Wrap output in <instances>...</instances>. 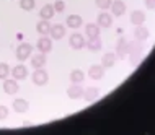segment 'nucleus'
Listing matches in <instances>:
<instances>
[{
	"label": "nucleus",
	"instance_id": "nucleus-1",
	"mask_svg": "<svg viewBox=\"0 0 155 135\" xmlns=\"http://www.w3.org/2000/svg\"><path fill=\"white\" fill-rule=\"evenodd\" d=\"M31 52H33V46L28 44V43H23L16 47V59H18V60H26V59L31 56Z\"/></svg>",
	"mask_w": 155,
	"mask_h": 135
},
{
	"label": "nucleus",
	"instance_id": "nucleus-2",
	"mask_svg": "<svg viewBox=\"0 0 155 135\" xmlns=\"http://www.w3.org/2000/svg\"><path fill=\"white\" fill-rule=\"evenodd\" d=\"M48 80H49V75H48L46 70H43V69H36L35 70V73H33V82H35V85L43 86V85L48 83Z\"/></svg>",
	"mask_w": 155,
	"mask_h": 135
},
{
	"label": "nucleus",
	"instance_id": "nucleus-3",
	"mask_svg": "<svg viewBox=\"0 0 155 135\" xmlns=\"http://www.w3.org/2000/svg\"><path fill=\"white\" fill-rule=\"evenodd\" d=\"M83 88L80 86V83H74V85L69 86V90H67V96H69L70 99H78V98H83Z\"/></svg>",
	"mask_w": 155,
	"mask_h": 135
},
{
	"label": "nucleus",
	"instance_id": "nucleus-4",
	"mask_svg": "<svg viewBox=\"0 0 155 135\" xmlns=\"http://www.w3.org/2000/svg\"><path fill=\"white\" fill-rule=\"evenodd\" d=\"M69 44H70V47H74V49H82L83 46H85V37L82 34H78V33H74L69 39Z\"/></svg>",
	"mask_w": 155,
	"mask_h": 135
},
{
	"label": "nucleus",
	"instance_id": "nucleus-5",
	"mask_svg": "<svg viewBox=\"0 0 155 135\" xmlns=\"http://www.w3.org/2000/svg\"><path fill=\"white\" fill-rule=\"evenodd\" d=\"M88 75L91 80H101L104 75V67L103 65H91L88 69Z\"/></svg>",
	"mask_w": 155,
	"mask_h": 135
},
{
	"label": "nucleus",
	"instance_id": "nucleus-6",
	"mask_svg": "<svg viewBox=\"0 0 155 135\" xmlns=\"http://www.w3.org/2000/svg\"><path fill=\"white\" fill-rule=\"evenodd\" d=\"M38 50H39V52H43V54H46V52H49V50L52 49V41L49 39V37H41L39 41H38Z\"/></svg>",
	"mask_w": 155,
	"mask_h": 135
},
{
	"label": "nucleus",
	"instance_id": "nucleus-7",
	"mask_svg": "<svg viewBox=\"0 0 155 135\" xmlns=\"http://www.w3.org/2000/svg\"><path fill=\"white\" fill-rule=\"evenodd\" d=\"M3 91H5L7 95H15V93H18V83H16V80H5V82H3Z\"/></svg>",
	"mask_w": 155,
	"mask_h": 135
},
{
	"label": "nucleus",
	"instance_id": "nucleus-8",
	"mask_svg": "<svg viewBox=\"0 0 155 135\" xmlns=\"http://www.w3.org/2000/svg\"><path fill=\"white\" fill-rule=\"evenodd\" d=\"M98 95H100V90H98V88L90 86V88H87V90L83 91V99L88 101V103H91V101H95L96 98H98Z\"/></svg>",
	"mask_w": 155,
	"mask_h": 135
},
{
	"label": "nucleus",
	"instance_id": "nucleus-9",
	"mask_svg": "<svg viewBox=\"0 0 155 135\" xmlns=\"http://www.w3.org/2000/svg\"><path fill=\"white\" fill-rule=\"evenodd\" d=\"M113 23V18L110 13H106V11H101V13L98 15V26L101 28H110Z\"/></svg>",
	"mask_w": 155,
	"mask_h": 135
},
{
	"label": "nucleus",
	"instance_id": "nucleus-10",
	"mask_svg": "<svg viewBox=\"0 0 155 135\" xmlns=\"http://www.w3.org/2000/svg\"><path fill=\"white\" fill-rule=\"evenodd\" d=\"M12 73H13V78L15 80H25L28 77V70L25 65H16L13 67V70H12Z\"/></svg>",
	"mask_w": 155,
	"mask_h": 135
},
{
	"label": "nucleus",
	"instance_id": "nucleus-11",
	"mask_svg": "<svg viewBox=\"0 0 155 135\" xmlns=\"http://www.w3.org/2000/svg\"><path fill=\"white\" fill-rule=\"evenodd\" d=\"M144 21H145V15H144V11H140V10H134L132 13H131V23H132V24L139 26V24H144Z\"/></svg>",
	"mask_w": 155,
	"mask_h": 135
},
{
	"label": "nucleus",
	"instance_id": "nucleus-12",
	"mask_svg": "<svg viewBox=\"0 0 155 135\" xmlns=\"http://www.w3.org/2000/svg\"><path fill=\"white\" fill-rule=\"evenodd\" d=\"M49 34L52 36V39H62L65 34V28L62 24H54V26H51V33Z\"/></svg>",
	"mask_w": 155,
	"mask_h": 135
},
{
	"label": "nucleus",
	"instance_id": "nucleus-13",
	"mask_svg": "<svg viewBox=\"0 0 155 135\" xmlns=\"http://www.w3.org/2000/svg\"><path fill=\"white\" fill-rule=\"evenodd\" d=\"M111 10H113V15H116V16L124 15V11H126V3L121 2V0H116V2L111 3Z\"/></svg>",
	"mask_w": 155,
	"mask_h": 135
},
{
	"label": "nucleus",
	"instance_id": "nucleus-14",
	"mask_svg": "<svg viewBox=\"0 0 155 135\" xmlns=\"http://www.w3.org/2000/svg\"><path fill=\"white\" fill-rule=\"evenodd\" d=\"M134 36H136V39L137 41H145L149 37V29L145 28V26H142V24H139V26L136 28V31H134Z\"/></svg>",
	"mask_w": 155,
	"mask_h": 135
},
{
	"label": "nucleus",
	"instance_id": "nucleus-15",
	"mask_svg": "<svg viewBox=\"0 0 155 135\" xmlns=\"http://www.w3.org/2000/svg\"><path fill=\"white\" fill-rule=\"evenodd\" d=\"M114 62H116V56L113 52H106L101 57V65L104 67V69H110V67H113V65H114Z\"/></svg>",
	"mask_w": 155,
	"mask_h": 135
},
{
	"label": "nucleus",
	"instance_id": "nucleus-16",
	"mask_svg": "<svg viewBox=\"0 0 155 135\" xmlns=\"http://www.w3.org/2000/svg\"><path fill=\"white\" fill-rule=\"evenodd\" d=\"M28 108H30V104H28V101L26 99H15L13 101V109L16 112H26L28 111Z\"/></svg>",
	"mask_w": 155,
	"mask_h": 135
},
{
	"label": "nucleus",
	"instance_id": "nucleus-17",
	"mask_svg": "<svg viewBox=\"0 0 155 135\" xmlns=\"http://www.w3.org/2000/svg\"><path fill=\"white\" fill-rule=\"evenodd\" d=\"M36 29L39 34H49L51 33V23H49V20H43V21H39L36 24Z\"/></svg>",
	"mask_w": 155,
	"mask_h": 135
},
{
	"label": "nucleus",
	"instance_id": "nucleus-18",
	"mask_svg": "<svg viewBox=\"0 0 155 135\" xmlns=\"http://www.w3.org/2000/svg\"><path fill=\"white\" fill-rule=\"evenodd\" d=\"M54 11H56V10H54L52 5H44L39 10V16L43 20H49V18H52V16H54Z\"/></svg>",
	"mask_w": 155,
	"mask_h": 135
},
{
	"label": "nucleus",
	"instance_id": "nucleus-19",
	"mask_svg": "<svg viewBox=\"0 0 155 135\" xmlns=\"http://www.w3.org/2000/svg\"><path fill=\"white\" fill-rule=\"evenodd\" d=\"M85 33L88 37H98L100 36V26L98 24H93V23H88L85 26Z\"/></svg>",
	"mask_w": 155,
	"mask_h": 135
},
{
	"label": "nucleus",
	"instance_id": "nucleus-20",
	"mask_svg": "<svg viewBox=\"0 0 155 135\" xmlns=\"http://www.w3.org/2000/svg\"><path fill=\"white\" fill-rule=\"evenodd\" d=\"M44 64H46V56L43 52L36 54V56L31 59V65L35 67V69H41V67H44Z\"/></svg>",
	"mask_w": 155,
	"mask_h": 135
},
{
	"label": "nucleus",
	"instance_id": "nucleus-21",
	"mask_svg": "<svg viewBox=\"0 0 155 135\" xmlns=\"http://www.w3.org/2000/svg\"><path fill=\"white\" fill-rule=\"evenodd\" d=\"M67 26L69 28H80L82 26V18L78 15H70L69 18H67Z\"/></svg>",
	"mask_w": 155,
	"mask_h": 135
},
{
	"label": "nucleus",
	"instance_id": "nucleus-22",
	"mask_svg": "<svg viewBox=\"0 0 155 135\" xmlns=\"http://www.w3.org/2000/svg\"><path fill=\"white\" fill-rule=\"evenodd\" d=\"M85 46L90 50H100L101 49V39H100V36L98 37H90L88 43H85Z\"/></svg>",
	"mask_w": 155,
	"mask_h": 135
},
{
	"label": "nucleus",
	"instance_id": "nucleus-23",
	"mask_svg": "<svg viewBox=\"0 0 155 135\" xmlns=\"http://www.w3.org/2000/svg\"><path fill=\"white\" fill-rule=\"evenodd\" d=\"M83 78H85V73L82 70H72V73H70V82L72 83H82Z\"/></svg>",
	"mask_w": 155,
	"mask_h": 135
},
{
	"label": "nucleus",
	"instance_id": "nucleus-24",
	"mask_svg": "<svg viewBox=\"0 0 155 135\" xmlns=\"http://www.w3.org/2000/svg\"><path fill=\"white\" fill-rule=\"evenodd\" d=\"M127 47H129L127 41H126V39H119V43H118V56L124 57L126 54H127Z\"/></svg>",
	"mask_w": 155,
	"mask_h": 135
},
{
	"label": "nucleus",
	"instance_id": "nucleus-25",
	"mask_svg": "<svg viewBox=\"0 0 155 135\" xmlns=\"http://www.w3.org/2000/svg\"><path fill=\"white\" fill-rule=\"evenodd\" d=\"M10 72H12L10 67L2 62V64H0V80H5V78L8 77V73H10Z\"/></svg>",
	"mask_w": 155,
	"mask_h": 135
},
{
	"label": "nucleus",
	"instance_id": "nucleus-26",
	"mask_svg": "<svg viewBox=\"0 0 155 135\" xmlns=\"http://www.w3.org/2000/svg\"><path fill=\"white\" fill-rule=\"evenodd\" d=\"M20 7L23 8V10H33V8H35V0H21V2H20Z\"/></svg>",
	"mask_w": 155,
	"mask_h": 135
},
{
	"label": "nucleus",
	"instance_id": "nucleus-27",
	"mask_svg": "<svg viewBox=\"0 0 155 135\" xmlns=\"http://www.w3.org/2000/svg\"><path fill=\"white\" fill-rule=\"evenodd\" d=\"M95 3H96V7H98V8H101V10H106V8L111 7L113 0H95Z\"/></svg>",
	"mask_w": 155,
	"mask_h": 135
},
{
	"label": "nucleus",
	"instance_id": "nucleus-28",
	"mask_svg": "<svg viewBox=\"0 0 155 135\" xmlns=\"http://www.w3.org/2000/svg\"><path fill=\"white\" fill-rule=\"evenodd\" d=\"M54 10L56 11H64V8H65V3L62 2V0H57V2H54Z\"/></svg>",
	"mask_w": 155,
	"mask_h": 135
},
{
	"label": "nucleus",
	"instance_id": "nucleus-29",
	"mask_svg": "<svg viewBox=\"0 0 155 135\" xmlns=\"http://www.w3.org/2000/svg\"><path fill=\"white\" fill-rule=\"evenodd\" d=\"M7 116H8V109H7L5 106H2V104H0V121L7 119Z\"/></svg>",
	"mask_w": 155,
	"mask_h": 135
},
{
	"label": "nucleus",
	"instance_id": "nucleus-30",
	"mask_svg": "<svg viewBox=\"0 0 155 135\" xmlns=\"http://www.w3.org/2000/svg\"><path fill=\"white\" fill-rule=\"evenodd\" d=\"M145 5H147V8H150V10H153L155 8V0H145Z\"/></svg>",
	"mask_w": 155,
	"mask_h": 135
}]
</instances>
